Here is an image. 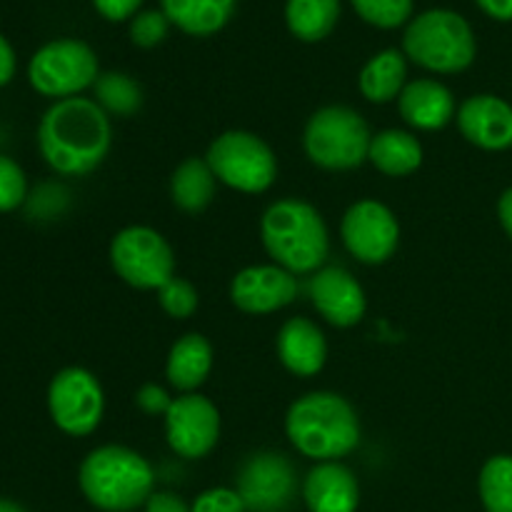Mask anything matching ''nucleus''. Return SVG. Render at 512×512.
Segmentation results:
<instances>
[{
    "mask_svg": "<svg viewBox=\"0 0 512 512\" xmlns=\"http://www.w3.org/2000/svg\"><path fill=\"white\" fill-rule=\"evenodd\" d=\"M173 400L175 398H170L163 388H158V385L153 383L143 385V388L135 393V405L148 415H165L170 410V405H173Z\"/></svg>",
    "mask_w": 512,
    "mask_h": 512,
    "instance_id": "obj_33",
    "label": "nucleus"
},
{
    "mask_svg": "<svg viewBox=\"0 0 512 512\" xmlns=\"http://www.w3.org/2000/svg\"><path fill=\"white\" fill-rule=\"evenodd\" d=\"M408 78V63L400 50L388 48L383 53L373 55L368 63L363 65L358 78V88L365 100L370 103H390V100L400 98Z\"/></svg>",
    "mask_w": 512,
    "mask_h": 512,
    "instance_id": "obj_23",
    "label": "nucleus"
},
{
    "mask_svg": "<svg viewBox=\"0 0 512 512\" xmlns=\"http://www.w3.org/2000/svg\"><path fill=\"white\" fill-rule=\"evenodd\" d=\"M168 28L170 20L165 18L163 10H143V13H138L130 20V40L138 48H155V45L165 40Z\"/></svg>",
    "mask_w": 512,
    "mask_h": 512,
    "instance_id": "obj_31",
    "label": "nucleus"
},
{
    "mask_svg": "<svg viewBox=\"0 0 512 512\" xmlns=\"http://www.w3.org/2000/svg\"><path fill=\"white\" fill-rule=\"evenodd\" d=\"M485 512H512V455H493L478 478Z\"/></svg>",
    "mask_w": 512,
    "mask_h": 512,
    "instance_id": "obj_27",
    "label": "nucleus"
},
{
    "mask_svg": "<svg viewBox=\"0 0 512 512\" xmlns=\"http://www.w3.org/2000/svg\"><path fill=\"white\" fill-rule=\"evenodd\" d=\"M458 128L483 150L512 148V105L498 95H473L458 108Z\"/></svg>",
    "mask_w": 512,
    "mask_h": 512,
    "instance_id": "obj_16",
    "label": "nucleus"
},
{
    "mask_svg": "<svg viewBox=\"0 0 512 512\" xmlns=\"http://www.w3.org/2000/svg\"><path fill=\"white\" fill-rule=\"evenodd\" d=\"M350 3L365 23L383 30L400 28L413 15V0H350Z\"/></svg>",
    "mask_w": 512,
    "mask_h": 512,
    "instance_id": "obj_28",
    "label": "nucleus"
},
{
    "mask_svg": "<svg viewBox=\"0 0 512 512\" xmlns=\"http://www.w3.org/2000/svg\"><path fill=\"white\" fill-rule=\"evenodd\" d=\"M113 145L110 118L95 100H55L38 125V148L45 163L60 175L80 178L108 158Z\"/></svg>",
    "mask_w": 512,
    "mask_h": 512,
    "instance_id": "obj_1",
    "label": "nucleus"
},
{
    "mask_svg": "<svg viewBox=\"0 0 512 512\" xmlns=\"http://www.w3.org/2000/svg\"><path fill=\"white\" fill-rule=\"evenodd\" d=\"M368 123L348 105H328L310 115L303 133V148L310 163L323 170H353L368 160Z\"/></svg>",
    "mask_w": 512,
    "mask_h": 512,
    "instance_id": "obj_6",
    "label": "nucleus"
},
{
    "mask_svg": "<svg viewBox=\"0 0 512 512\" xmlns=\"http://www.w3.org/2000/svg\"><path fill=\"white\" fill-rule=\"evenodd\" d=\"M265 253L293 275L318 273L330 253V235L323 215L298 198L275 200L260 220Z\"/></svg>",
    "mask_w": 512,
    "mask_h": 512,
    "instance_id": "obj_3",
    "label": "nucleus"
},
{
    "mask_svg": "<svg viewBox=\"0 0 512 512\" xmlns=\"http://www.w3.org/2000/svg\"><path fill=\"white\" fill-rule=\"evenodd\" d=\"M48 410L58 430L70 438H85L103 420V385L90 370L63 368L48 385Z\"/></svg>",
    "mask_w": 512,
    "mask_h": 512,
    "instance_id": "obj_10",
    "label": "nucleus"
},
{
    "mask_svg": "<svg viewBox=\"0 0 512 512\" xmlns=\"http://www.w3.org/2000/svg\"><path fill=\"white\" fill-rule=\"evenodd\" d=\"M110 265L123 283L160 290L175 278V255L168 240L148 225H130L110 243Z\"/></svg>",
    "mask_w": 512,
    "mask_h": 512,
    "instance_id": "obj_9",
    "label": "nucleus"
},
{
    "mask_svg": "<svg viewBox=\"0 0 512 512\" xmlns=\"http://www.w3.org/2000/svg\"><path fill=\"white\" fill-rule=\"evenodd\" d=\"M98 78V55L88 43L75 38L50 40L28 65V80L35 93L55 100L78 98Z\"/></svg>",
    "mask_w": 512,
    "mask_h": 512,
    "instance_id": "obj_8",
    "label": "nucleus"
},
{
    "mask_svg": "<svg viewBox=\"0 0 512 512\" xmlns=\"http://www.w3.org/2000/svg\"><path fill=\"white\" fill-rule=\"evenodd\" d=\"M0 512H28V510H25L23 505L13 503V500H8V498H0Z\"/></svg>",
    "mask_w": 512,
    "mask_h": 512,
    "instance_id": "obj_39",
    "label": "nucleus"
},
{
    "mask_svg": "<svg viewBox=\"0 0 512 512\" xmlns=\"http://www.w3.org/2000/svg\"><path fill=\"white\" fill-rule=\"evenodd\" d=\"M303 500L310 512H355L360 505L358 478L338 460L318 463L305 478Z\"/></svg>",
    "mask_w": 512,
    "mask_h": 512,
    "instance_id": "obj_17",
    "label": "nucleus"
},
{
    "mask_svg": "<svg viewBox=\"0 0 512 512\" xmlns=\"http://www.w3.org/2000/svg\"><path fill=\"white\" fill-rule=\"evenodd\" d=\"M215 185H218V178L210 170L208 160L188 158L173 170V178H170V198H173L175 208H180L183 213L198 215L213 203Z\"/></svg>",
    "mask_w": 512,
    "mask_h": 512,
    "instance_id": "obj_24",
    "label": "nucleus"
},
{
    "mask_svg": "<svg viewBox=\"0 0 512 512\" xmlns=\"http://www.w3.org/2000/svg\"><path fill=\"white\" fill-rule=\"evenodd\" d=\"M205 160L218 183L228 185L238 193H265L278 175V160H275L270 145L248 130L220 133L210 143Z\"/></svg>",
    "mask_w": 512,
    "mask_h": 512,
    "instance_id": "obj_7",
    "label": "nucleus"
},
{
    "mask_svg": "<svg viewBox=\"0 0 512 512\" xmlns=\"http://www.w3.org/2000/svg\"><path fill=\"white\" fill-rule=\"evenodd\" d=\"M213 370V345L200 333H188L173 343L165 363V378L183 395L195 393Z\"/></svg>",
    "mask_w": 512,
    "mask_h": 512,
    "instance_id": "obj_20",
    "label": "nucleus"
},
{
    "mask_svg": "<svg viewBox=\"0 0 512 512\" xmlns=\"http://www.w3.org/2000/svg\"><path fill=\"white\" fill-rule=\"evenodd\" d=\"M165 438L170 450L180 458H205L220 438L218 408L205 395H180L165 413Z\"/></svg>",
    "mask_w": 512,
    "mask_h": 512,
    "instance_id": "obj_12",
    "label": "nucleus"
},
{
    "mask_svg": "<svg viewBox=\"0 0 512 512\" xmlns=\"http://www.w3.org/2000/svg\"><path fill=\"white\" fill-rule=\"evenodd\" d=\"M28 195V180L23 168L8 155H0V213L20 208Z\"/></svg>",
    "mask_w": 512,
    "mask_h": 512,
    "instance_id": "obj_30",
    "label": "nucleus"
},
{
    "mask_svg": "<svg viewBox=\"0 0 512 512\" xmlns=\"http://www.w3.org/2000/svg\"><path fill=\"white\" fill-rule=\"evenodd\" d=\"M140 3H143V0H93L95 10H98L105 20H113V23L135 18Z\"/></svg>",
    "mask_w": 512,
    "mask_h": 512,
    "instance_id": "obj_34",
    "label": "nucleus"
},
{
    "mask_svg": "<svg viewBox=\"0 0 512 512\" xmlns=\"http://www.w3.org/2000/svg\"><path fill=\"white\" fill-rule=\"evenodd\" d=\"M298 298V275L280 265H250L230 283V300L248 315H270Z\"/></svg>",
    "mask_w": 512,
    "mask_h": 512,
    "instance_id": "obj_14",
    "label": "nucleus"
},
{
    "mask_svg": "<svg viewBox=\"0 0 512 512\" xmlns=\"http://www.w3.org/2000/svg\"><path fill=\"white\" fill-rule=\"evenodd\" d=\"M340 20V0H288L285 23L290 33L303 43L328 38Z\"/></svg>",
    "mask_w": 512,
    "mask_h": 512,
    "instance_id": "obj_25",
    "label": "nucleus"
},
{
    "mask_svg": "<svg viewBox=\"0 0 512 512\" xmlns=\"http://www.w3.org/2000/svg\"><path fill=\"white\" fill-rule=\"evenodd\" d=\"M403 50L413 63L430 73H463L478 53L475 33L453 10H425L405 28Z\"/></svg>",
    "mask_w": 512,
    "mask_h": 512,
    "instance_id": "obj_5",
    "label": "nucleus"
},
{
    "mask_svg": "<svg viewBox=\"0 0 512 512\" xmlns=\"http://www.w3.org/2000/svg\"><path fill=\"white\" fill-rule=\"evenodd\" d=\"M285 435L300 455L330 463L358 448L360 420L343 395L320 390L290 405L285 415Z\"/></svg>",
    "mask_w": 512,
    "mask_h": 512,
    "instance_id": "obj_2",
    "label": "nucleus"
},
{
    "mask_svg": "<svg viewBox=\"0 0 512 512\" xmlns=\"http://www.w3.org/2000/svg\"><path fill=\"white\" fill-rule=\"evenodd\" d=\"M368 160L390 178H405L423 165V145L408 130H380L373 135Z\"/></svg>",
    "mask_w": 512,
    "mask_h": 512,
    "instance_id": "obj_22",
    "label": "nucleus"
},
{
    "mask_svg": "<svg viewBox=\"0 0 512 512\" xmlns=\"http://www.w3.org/2000/svg\"><path fill=\"white\" fill-rule=\"evenodd\" d=\"M275 348H278L283 368L298 378H313L325 368V360H328V343H325L323 330L308 318H290L288 323H283Z\"/></svg>",
    "mask_w": 512,
    "mask_h": 512,
    "instance_id": "obj_18",
    "label": "nucleus"
},
{
    "mask_svg": "<svg viewBox=\"0 0 512 512\" xmlns=\"http://www.w3.org/2000/svg\"><path fill=\"white\" fill-rule=\"evenodd\" d=\"M238 0H160L170 25H178L183 33L205 38L230 23Z\"/></svg>",
    "mask_w": 512,
    "mask_h": 512,
    "instance_id": "obj_21",
    "label": "nucleus"
},
{
    "mask_svg": "<svg viewBox=\"0 0 512 512\" xmlns=\"http://www.w3.org/2000/svg\"><path fill=\"white\" fill-rule=\"evenodd\" d=\"M498 218H500V225H503V230L510 235V240H512V188H508L503 195H500Z\"/></svg>",
    "mask_w": 512,
    "mask_h": 512,
    "instance_id": "obj_38",
    "label": "nucleus"
},
{
    "mask_svg": "<svg viewBox=\"0 0 512 512\" xmlns=\"http://www.w3.org/2000/svg\"><path fill=\"white\" fill-rule=\"evenodd\" d=\"M193 512H248L238 490L233 488H210L195 498L190 505Z\"/></svg>",
    "mask_w": 512,
    "mask_h": 512,
    "instance_id": "obj_32",
    "label": "nucleus"
},
{
    "mask_svg": "<svg viewBox=\"0 0 512 512\" xmlns=\"http://www.w3.org/2000/svg\"><path fill=\"white\" fill-rule=\"evenodd\" d=\"M238 493L250 512H283L293 503L295 470L280 453H255L243 463Z\"/></svg>",
    "mask_w": 512,
    "mask_h": 512,
    "instance_id": "obj_13",
    "label": "nucleus"
},
{
    "mask_svg": "<svg viewBox=\"0 0 512 512\" xmlns=\"http://www.w3.org/2000/svg\"><path fill=\"white\" fill-rule=\"evenodd\" d=\"M158 300L160 308L175 320L190 318L200 305V295L198 290H195V285L183 278H170L168 283L158 290Z\"/></svg>",
    "mask_w": 512,
    "mask_h": 512,
    "instance_id": "obj_29",
    "label": "nucleus"
},
{
    "mask_svg": "<svg viewBox=\"0 0 512 512\" xmlns=\"http://www.w3.org/2000/svg\"><path fill=\"white\" fill-rule=\"evenodd\" d=\"M340 235L353 258L365 265L388 263L400 245V225L393 210L378 200H358L340 223Z\"/></svg>",
    "mask_w": 512,
    "mask_h": 512,
    "instance_id": "obj_11",
    "label": "nucleus"
},
{
    "mask_svg": "<svg viewBox=\"0 0 512 512\" xmlns=\"http://www.w3.org/2000/svg\"><path fill=\"white\" fill-rule=\"evenodd\" d=\"M15 75V50L8 40L0 35V88L8 85Z\"/></svg>",
    "mask_w": 512,
    "mask_h": 512,
    "instance_id": "obj_36",
    "label": "nucleus"
},
{
    "mask_svg": "<svg viewBox=\"0 0 512 512\" xmlns=\"http://www.w3.org/2000/svg\"><path fill=\"white\" fill-rule=\"evenodd\" d=\"M398 108L405 123L418 130H443L458 115V105L448 85L430 78H418L405 85Z\"/></svg>",
    "mask_w": 512,
    "mask_h": 512,
    "instance_id": "obj_19",
    "label": "nucleus"
},
{
    "mask_svg": "<svg viewBox=\"0 0 512 512\" xmlns=\"http://www.w3.org/2000/svg\"><path fill=\"white\" fill-rule=\"evenodd\" d=\"M95 103L105 110V113L120 115V118H128V115L138 113L140 105H143V90L135 83L130 75L125 73H103L95 80Z\"/></svg>",
    "mask_w": 512,
    "mask_h": 512,
    "instance_id": "obj_26",
    "label": "nucleus"
},
{
    "mask_svg": "<svg viewBox=\"0 0 512 512\" xmlns=\"http://www.w3.org/2000/svg\"><path fill=\"white\" fill-rule=\"evenodd\" d=\"M475 3H478V8L483 10L485 15H490V18L503 20V23L512 20V0H475Z\"/></svg>",
    "mask_w": 512,
    "mask_h": 512,
    "instance_id": "obj_37",
    "label": "nucleus"
},
{
    "mask_svg": "<svg viewBox=\"0 0 512 512\" xmlns=\"http://www.w3.org/2000/svg\"><path fill=\"white\" fill-rule=\"evenodd\" d=\"M85 500L103 512H133L153 495L155 473L148 460L125 445H103L80 463Z\"/></svg>",
    "mask_w": 512,
    "mask_h": 512,
    "instance_id": "obj_4",
    "label": "nucleus"
},
{
    "mask_svg": "<svg viewBox=\"0 0 512 512\" xmlns=\"http://www.w3.org/2000/svg\"><path fill=\"white\" fill-rule=\"evenodd\" d=\"M145 512H193L183 498L173 493H153L145 503Z\"/></svg>",
    "mask_w": 512,
    "mask_h": 512,
    "instance_id": "obj_35",
    "label": "nucleus"
},
{
    "mask_svg": "<svg viewBox=\"0 0 512 512\" xmlns=\"http://www.w3.org/2000/svg\"><path fill=\"white\" fill-rule=\"evenodd\" d=\"M315 310L335 328H353L363 320L368 300L358 280L343 268H320L310 280Z\"/></svg>",
    "mask_w": 512,
    "mask_h": 512,
    "instance_id": "obj_15",
    "label": "nucleus"
}]
</instances>
